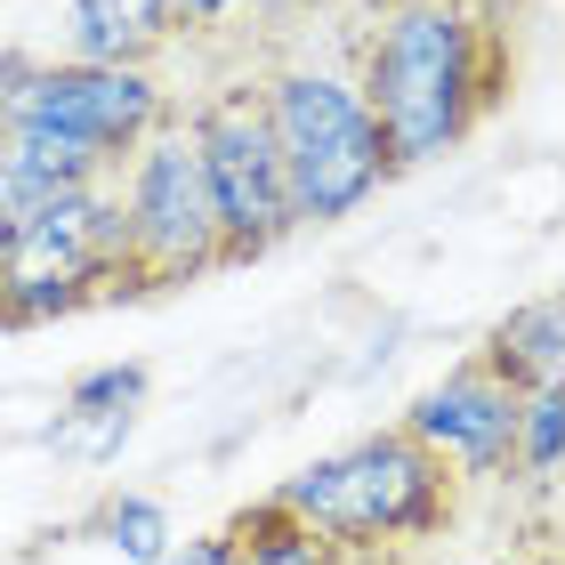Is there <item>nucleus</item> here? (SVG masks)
<instances>
[{
  "label": "nucleus",
  "instance_id": "nucleus-1",
  "mask_svg": "<svg viewBox=\"0 0 565 565\" xmlns=\"http://www.w3.org/2000/svg\"><path fill=\"white\" fill-rule=\"evenodd\" d=\"M396 178L460 153L518 89V17L493 0H364L348 65Z\"/></svg>",
  "mask_w": 565,
  "mask_h": 565
},
{
  "label": "nucleus",
  "instance_id": "nucleus-2",
  "mask_svg": "<svg viewBox=\"0 0 565 565\" xmlns=\"http://www.w3.org/2000/svg\"><path fill=\"white\" fill-rule=\"evenodd\" d=\"M460 493H469V484H460L404 420L355 436V445L307 460V469H291L275 484V501L291 509L299 525H316L348 565L428 557L460 525Z\"/></svg>",
  "mask_w": 565,
  "mask_h": 565
},
{
  "label": "nucleus",
  "instance_id": "nucleus-3",
  "mask_svg": "<svg viewBox=\"0 0 565 565\" xmlns=\"http://www.w3.org/2000/svg\"><path fill=\"white\" fill-rule=\"evenodd\" d=\"M267 97V130L282 153V178H291L299 226H340L396 178L388 146H380V121L364 114L348 73L316 65L307 49H275V57H250Z\"/></svg>",
  "mask_w": 565,
  "mask_h": 565
},
{
  "label": "nucleus",
  "instance_id": "nucleus-4",
  "mask_svg": "<svg viewBox=\"0 0 565 565\" xmlns=\"http://www.w3.org/2000/svg\"><path fill=\"white\" fill-rule=\"evenodd\" d=\"M130 267H121V202L114 178L97 186H57L0 235V331H41L82 307H121Z\"/></svg>",
  "mask_w": 565,
  "mask_h": 565
},
{
  "label": "nucleus",
  "instance_id": "nucleus-5",
  "mask_svg": "<svg viewBox=\"0 0 565 565\" xmlns=\"http://www.w3.org/2000/svg\"><path fill=\"white\" fill-rule=\"evenodd\" d=\"M178 130H186L194 162H202V186H211L226 275L275 259V250L299 235V202H291V178H282L275 130H267L259 73H250V65L218 73L202 97H186V106H178Z\"/></svg>",
  "mask_w": 565,
  "mask_h": 565
},
{
  "label": "nucleus",
  "instance_id": "nucleus-6",
  "mask_svg": "<svg viewBox=\"0 0 565 565\" xmlns=\"http://www.w3.org/2000/svg\"><path fill=\"white\" fill-rule=\"evenodd\" d=\"M114 202H121L130 299H162V291H186V282L226 275L218 211H211V186H202V162H194L186 130H178V114L114 170Z\"/></svg>",
  "mask_w": 565,
  "mask_h": 565
},
{
  "label": "nucleus",
  "instance_id": "nucleus-7",
  "mask_svg": "<svg viewBox=\"0 0 565 565\" xmlns=\"http://www.w3.org/2000/svg\"><path fill=\"white\" fill-rule=\"evenodd\" d=\"M170 114L178 106L153 82V65H89V57H41L33 82H24V106H17L24 130L65 138L73 153H89L106 170L130 162Z\"/></svg>",
  "mask_w": 565,
  "mask_h": 565
},
{
  "label": "nucleus",
  "instance_id": "nucleus-8",
  "mask_svg": "<svg viewBox=\"0 0 565 565\" xmlns=\"http://www.w3.org/2000/svg\"><path fill=\"white\" fill-rule=\"evenodd\" d=\"M518 413H525V396H509L501 380L477 364V355H460V364L436 380L428 396H413L404 428H413V436H420L436 460H445L460 484H509V452H518Z\"/></svg>",
  "mask_w": 565,
  "mask_h": 565
},
{
  "label": "nucleus",
  "instance_id": "nucleus-9",
  "mask_svg": "<svg viewBox=\"0 0 565 565\" xmlns=\"http://www.w3.org/2000/svg\"><path fill=\"white\" fill-rule=\"evenodd\" d=\"M477 364L493 372L509 396L565 388V307H557V291H533V299L509 307V316H493V331L477 340Z\"/></svg>",
  "mask_w": 565,
  "mask_h": 565
},
{
  "label": "nucleus",
  "instance_id": "nucleus-10",
  "mask_svg": "<svg viewBox=\"0 0 565 565\" xmlns=\"http://www.w3.org/2000/svg\"><path fill=\"white\" fill-rule=\"evenodd\" d=\"M73 17V57L89 65H162L178 33H170V0H65Z\"/></svg>",
  "mask_w": 565,
  "mask_h": 565
},
{
  "label": "nucleus",
  "instance_id": "nucleus-11",
  "mask_svg": "<svg viewBox=\"0 0 565 565\" xmlns=\"http://www.w3.org/2000/svg\"><path fill=\"white\" fill-rule=\"evenodd\" d=\"M218 557H226V565H348L316 525H299L275 493L243 501L235 518L218 525Z\"/></svg>",
  "mask_w": 565,
  "mask_h": 565
},
{
  "label": "nucleus",
  "instance_id": "nucleus-12",
  "mask_svg": "<svg viewBox=\"0 0 565 565\" xmlns=\"http://www.w3.org/2000/svg\"><path fill=\"white\" fill-rule=\"evenodd\" d=\"M89 542H106V550H121V557H138V565H162L170 550H178V533H170V509L162 501H146V493H106L89 509Z\"/></svg>",
  "mask_w": 565,
  "mask_h": 565
},
{
  "label": "nucleus",
  "instance_id": "nucleus-13",
  "mask_svg": "<svg viewBox=\"0 0 565 565\" xmlns=\"http://www.w3.org/2000/svg\"><path fill=\"white\" fill-rule=\"evenodd\" d=\"M348 9H364V0H243V65L316 41V24H340Z\"/></svg>",
  "mask_w": 565,
  "mask_h": 565
},
{
  "label": "nucleus",
  "instance_id": "nucleus-14",
  "mask_svg": "<svg viewBox=\"0 0 565 565\" xmlns=\"http://www.w3.org/2000/svg\"><path fill=\"white\" fill-rule=\"evenodd\" d=\"M557 445H565V388H542V396H525V413H518L509 484H525V493L550 501V484H557Z\"/></svg>",
  "mask_w": 565,
  "mask_h": 565
},
{
  "label": "nucleus",
  "instance_id": "nucleus-15",
  "mask_svg": "<svg viewBox=\"0 0 565 565\" xmlns=\"http://www.w3.org/2000/svg\"><path fill=\"white\" fill-rule=\"evenodd\" d=\"M170 33L178 49H226L243 33V0H170Z\"/></svg>",
  "mask_w": 565,
  "mask_h": 565
},
{
  "label": "nucleus",
  "instance_id": "nucleus-16",
  "mask_svg": "<svg viewBox=\"0 0 565 565\" xmlns=\"http://www.w3.org/2000/svg\"><path fill=\"white\" fill-rule=\"evenodd\" d=\"M41 194H57V186H49V178L33 170V153H24L9 130H0V235H9V226H17L24 211H33Z\"/></svg>",
  "mask_w": 565,
  "mask_h": 565
},
{
  "label": "nucleus",
  "instance_id": "nucleus-17",
  "mask_svg": "<svg viewBox=\"0 0 565 565\" xmlns=\"http://www.w3.org/2000/svg\"><path fill=\"white\" fill-rule=\"evenodd\" d=\"M525 565H557V550H550V542H542V550H533V557H525Z\"/></svg>",
  "mask_w": 565,
  "mask_h": 565
},
{
  "label": "nucleus",
  "instance_id": "nucleus-18",
  "mask_svg": "<svg viewBox=\"0 0 565 565\" xmlns=\"http://www.w3.org/2000/svg\"><path fill=\"white\" fill-rule=\"evenodd\" d=\"M493 9H509V17H525V0H493Z\"/></svg>",
  "mask_w": 565,
  "mask_h": 565
}]
</instances>
